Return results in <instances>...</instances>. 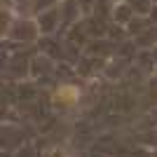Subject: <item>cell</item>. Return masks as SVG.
Here are the masks:
<instances>
[{
  "mask_svg": "<svg viewBox=\"0 0 157 157\" xmlns=\"http://www.w3.org/2000/svg\"><path fill=\"white\" fill-rule=\"evenodd\" d=\"M54 101H56V103H63V105L75 103V101H78V89H75V87H71V85L61 87L59 92L54 94Z\"/></svg>",
  "mask_w": 157,
  "mask_h": 157,
  "instance_id": "6da1fadb",
  "label": "cell"
}]
</instances>
